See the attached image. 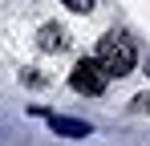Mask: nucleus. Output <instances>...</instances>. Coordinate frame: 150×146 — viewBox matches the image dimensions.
<instances>
[{
  "mask_svg": "<svg viewBox=\"0 0 150 146\" xmlns=\"http://www.w3.org/2000/svg\"><path fill=\"white\" fill-rule=\"evenodd\" d=\"M65 8H73V12H89L93 8V0H61Z\"/></svg>",
  "mask_w": 150,
  "mask_h": 146,
  "instance_id": "nucleus-5",
  "label": "nucleus"
},
{
  "mask_svg": "<svg viewBox=\"0 0 150 146\" xmlns=\"http://www.w3.org/2000/svg\"><path fill=\"white\" fill-rule=\"evenodd\" d=\"M93 61H98V69L105 73V77H126V73L134 69L138 53H134V45H130L126 37L114 33V37H105V41L98 45V57H93Z\"/></svg>",
  "mask_w": 150,
  "mask_h": 146,
  "instance_id": "nucleus-1",
  "label": "nucleus"
},
{
  "mask_svg": "<svg viewBox=\"0 0 150 146\" xmlns=\"http://www.w3.org/2000/svg\"><path fill=\"white\" fill-rule=\"evenodd\" d=\"M49 126L57 130V134H65V138H89V134H93V126H89V122L61 118V114H49Z\"/></svg>",
  "mask_w": 150,
  "mask_h": 146,
  "instance_id": "nucleus-3",
  "label": "nucleus"
},
{
  "mask_svg": "<svg viewBox=\"0 0 150 146\" xmlns=\"http://www.w3.org/2000/svg\"><path fill=\"white\" fill-rule=\"evenodd\" d=\"M69 85L77 94H85V97H98L105 89V73L98 69V61H77L73 73H69Z\"/></svg>",
  "mask_w": 150,
  "mask_h": 146,
  "instance_id": "nucleus-2",
  "label": "nucleus"
},
{
  "mask_svg": "<svg viewBox=\"0 0 150 146\" xmlns=\"http://www.w3.org/2000/svg\"><path fill=\"white\" fill-rule=\"evenodd\" d=\"M41 49H53V53L65 49V28H61V24H45V28H41Z\"/></svg>",
  "mask_w": 150,
  "mask_h": 146,
  "instance_id": "nucleus-4",
  "label": "nucleus"
}]
</instances>
